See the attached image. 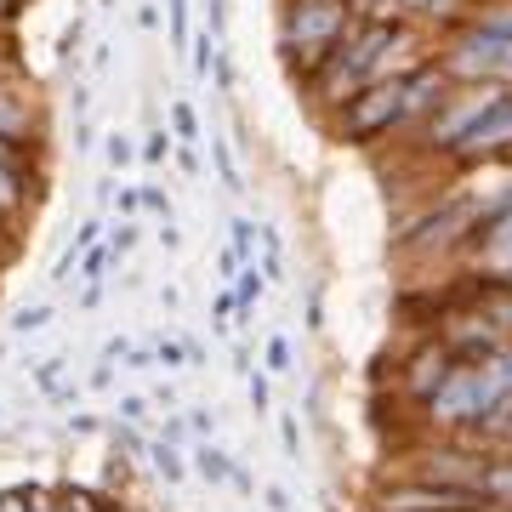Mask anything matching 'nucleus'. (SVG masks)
<instances>
[{"instance_id": "1", "label": "nucleus", "mask_w": 512, "mask_h": 512, "mask_svg": "<svg viewBox=\"0 0 512 512\" xmlns=\"http://www.w3.org/2000/svg\"><path fill=\"white\" fill-rule=\"evenodd\" d=\"M348 0H279V29H274V52L291 74V86H308L313 74L330 63L336 40L353 29Z\"/></svg>"}, {"instance_id": "2", "label": "nucleus", "mask_w": 512, "mask_h": 512, "mask_svg": "<svg viewBox=\"0 0 512 512\" xmlns=\"http://www.w3.org/2000/svg\"><path fill=\"white\" fill-rule=\"evenodd\" d=\"M399 120H404V74H387V80H370L348 109L330 114L325 131L342 148H376V143H399Z\"/></svg>"}, {"instance_id": "3", "label": "nucleus", "mask_w": 512, "mask_h": 512, "mask_svg": "<svg viewBox=\"0 0 512 512\" xmlns=\"http://www.w3.org/2000/svg\"><path fill=\"white\" fill-rule=\"evenodd\" d=\"M501 97H507V86H501V80H484V86H450V97L439 103V114H433V120H427L410 143H416L433 165H444L450 154H456L461 137H467V131H473L478 120L501 103Z\"/></svg>"}, {"instance_id": "4", "label": "nucleus", "mask_w": 512, "mask_h": 512, "mask_svg": "<svg viewBox=\"0 0 512 512\" xmlns=\"http://www.w3.org/2000/svg\"><path fill=\"white\" fill-rule=\"evenodd\" d=\"M444 165H450L456 177H473V171H490V165H495V171H507V165H512V92L501 97V103H495V109L484 114L467 137H461L456 154H450Z\"/></svg>"}, {"instance_id": "5", "label": "nucleus", "mask_w": 512, "mask_h": 512, "mask_svg": "<svg viewBox=\"0 0 512 512\" xmlns=\"http://www.w3.org/2000/svg\"><path fill=\"white\" fill-rule=\"evenodd\" d=\"M365 512H490L484 495H467V490H444V484H427V478H387L370 490V507Z\"/></svg>"}, {"instance_id": "6", "label": "nucleus", "mask_w": 512, "mask_h": 512, "mask_svg": "<svg viewBox=\"0 0 512 512\" xmlns=\"http://www.w3.org/2000/svg\"><path fill=\"white\" fill-rule=\"evenodd\" d=\"M450 370H456V359H450V348H444V336H421L416 348H410V353L399 359L393 393H399L404 404L427 410V404L439 399V387L450 382Z\"/></svg>"}, {"instance_id": "7", "label": "nucleus", "mask_w": 512, "mask_h": 512, "mask_svg": "<svg viewBox=\"0 0 512 512\" xmlns=\"http://www.w3.org/2000/svg\"><path fill=\"white\" fill-rule=\"evenodd\" d=\"M450 97V80H444V69L427 57V63H416V69H404V120H399V143H410L433 114H439V103Z\"/></svg>"}, {"instance_id": "8", "label": "nucleus", "mask_w": 512, "mask_h": 512, "mask_svg": "<svg viewBox=\"0 0 512 512\" xmlns=\"http://www.w3.org/2000/svg\"><path fill=\"white\" fill-rule=\"evenodd\" d=\"M35 188H40V177H35V171H18V165H6V160H0V217L12 222V228H23V217H29V205L40 200Z\"/></svg>"}, {"instance_id": "9", "label": "nucleus", "mask_w": 512, "mask_h": 512, "mask_svg": "<svg viewBox=\"0 0 512 512\" xmlns=\"http://www.w3.org/2000/svg\"><path fill=\"white\" fill-rule=\"evenodd\" d=\"M0 137H12L23 148H40L35 137V103H23V92L12 80H0Z\"/></svg>"}, {"instance_id": "10", "label": "nucleus", "mask_w": 512, "mask_h": 512, "mask_svg": "<svg viewBox=\"0 0 512 512\" xmlns=\"http://www.w3.org/2000/svg\"><path fill=\"white\" fill-rule=\"evenodd\" d=\"M461 439L484 444V450H512V387L473 421V427H467V433H461Z\"/></svg>"}, {"instance_id": "11", "label": "nucleus", "mask_w": 512, "mask_h": 512, "mask_svg": "<svg viewBox=\"0 0 512 512\" xmlns=\"http://www.w3.org/2000/svg\"><path fill=\"white\" fill-rule=\"evenodd\" d=\"M148 473L160 478L165 490H177V484H183V478L194 473V467H188V456H183V450H177V444L154 439V444H148Z\"/></svg>"}, {"instance_id": "12", "label": "nucleus", "mask_w": 512, "mask_h": 512, "mask_svg": "<svg viewBox=\"0 0 512 512\" xmlns=\"http://www.w3.org/2000/svg\"><path fill=\"white\" fill-rule=\"evenodd\" d=\"M188 467H194V473H200L205 484H228V473H234V456H228L222 444H194Z\"/></svg>"}, {"instance_id": "13", "label": "nucleus", "mask_w": 512, "mask_h": 512, "mask_svg": "<svg viewBox=\"0 0 512 512\" xmlns=\"http://www.w3.org/2000/svg\"><path fill=\"white\" fill-rule=\"evenodd\" d=\"M262 296H268V274H262L256 262H245V268L234 274V302H239V319H251Z\"/></svg>"}, {"instance_id": "14", "label": "nucleus", "mask_w": 512, "mask_h": 512, "mask_svg": "<svg viewBox=\"0 0 512 512\" xmlns=\"http://www.w3.org/2000/svg\"><path fill=\"white\" fill-rule=\"evenodd\" d=\"M188 69L200 74V80H211V69H217V57H222V40L211 35V29H200V35H194V46H188Z\"/></svg>"}, {"instance_id": "15", "label": "nucleus", "mask_w": 512, "mask_h": 512, "mask_svg": "<svg viewBox=\"0 0 512 512\" xmlns=\"http://www.w3.org/2000/svg\"><path fill=\"white\" fill-rule=\"evenodd\" d=\"M57 319V308L52 302H29V308H18L12 313V336H40V330Z\"/></svg>"}, {"instance_id": "16", "label": "nucleus", "mask_w": 512, "mask_h": 512, "mask_svg": "<svg viewBox=\"0 0 512 512\" xmlns=\"http://www.w3.org/2000/svg\"><path fill=\"white\" fill-rule=\"evenodd\" d=\"M256 245H262V239H256V222L251 217H228V251H234L239 262H256Z\"/></svg>"}, {"instance_id": "17", "label": "nucleus", "mask_w": 512, "mask_h": 512, "mask_svg": "<svg viewBox=\"0 0 512 512\" xmlns=\"http://www.w3.org/2000/svg\"><path fill=\"white\" fill-rule=\"evenodd\" d=\"M245 404H251V416H274V387H268V370H251L245 376Z\"/></svg>"}, {"instance_id": "18", "label": "nucleus", "mask_w": 512, "mask_h": 512, "mask_svg": "<svg viewBox=\"0 0 512 512\" xmlns=\"http://www.w3.org/2000/svg\"><path fill=\"white\" fill-rule=\"evenodd\" d=\"M194 359H200V348H188L177 336H160V348H154V365H165V370H183V365H194Z\"/></svg>"}, {"instance_id": "19", "label": "nucleus", "mask_w": 512, "mask_h": 512, "mask_svg": "<svg viewBox=\"0 0 512 512\" xmlns=\"http://www.w3.org/2000/svg\"><path fill=\"white\" fill-rule=\"evenodd\" d=\"M171 154H177V137H171V131H148L143 148H137V160L143 165H165Z\"/></svg>"}, {"instance_id": "20", "label": "nucleus", "mask_w": 512, "mask_h": 512, "mask_svg": "<svg viewBox=\"0 0 512 512\" xmlns=\"http://www.w3.org/2000/svg\"><path fill=\"white\" fill-rule=\"evenodd\" d=\"M114 450L126 461H148V439L137 433V421H120V427H114Z\"/></svg>"}, {"instance_id": "21", "label": "nucleus", "mask_w": 512, "mask_h": 512, "mask_svg": "<svg viewBox=\"0 0 512 512\" xmlns=\"http://www.w3.org/2000/svg\"><path fill=\"white\" fill-rule=\"evenodd\" d=\"M103 160H109V171H126V165L137 160V143H131L126 131H109V137H103Z\"/></svg>"}, {"instance_id": "22", "label": "nucleus", "mask_w": 512, "mask_h": 512, "mask_svg": "<svg viewBox=\"0 0 512 512\" xmlns=\"http://www.w3.org/2000/svg\"><path fill=\"white\" fill-rule=\"evenodd\" d=\"M57 376H63V353H52V359H40V365L29 370V382H35L40 393H46V399H52L57 387H63V382H57Z\"/></svg>"}, {"instance_id": "23", "label": "nucleus", "mask_w": 512, "mask_h": 512, "mask_svg": "<svg viewBox=\"0 0 512 512\" xmlns=\"http://www.w3.org/2000/svg\"><path fill=\"white\" fill-rule=\"evenodd\" d=\"M109 262H114V251H109V245H97V251H86V256H80V279H86V285H103V274H109Z\"/></svg>"}, {"instance_id": "24", "label": "nucleus", "mask_w": 512, "mask_h": 512, "mask_svg": "<svg viewBox=\"0 0 512 512\" xmlns=\"http://www.w3.org/2000/svg\"><path fill=\"white\" fill-rule=\"evenodd\" d=\"M262 370H268V376H285V370H291V342H285V336H268V348H262Z\"/></svg>"}, {"instance_id": "25", "label": "nucleus", "mask_w": 512, "mask_h": 512, "mask_svg": "<svg viewBox=\"0 0 512 512\" xmlns=\"http://www.w3.org/2000/svg\"><path fill=\"white\" fill-rule=\"evenodd\" d=\"M211 160H217V177H222V188H228V194H239V188H245V177H239L234 154H228L222 143H211Z\"/></svg>"}, {"instance_id": "26", "label": "nucleus", "mask_w": 512, "mask_h": 512, "mask_svg": "<svg viewBox=\"0 0 512 512\" xmlns=\"http://www.w3.org/2000/svg\"><path fill=\"white\" fill-rule=\"evenodd\" d=\"M279 421V444H285V456L302 461V416H274Z\"/></svg>"}, {"instance_id": "27", "label": "nucleus", "mask_w": 512, "mask_h": 512, "mask_svg": "<svg viewBox=\"0 0 512 512\" xmlns=\"http://www.w3.org/2000/svg\"><path fill=\"white\" fill-rule=\"evenodd\" d=\"M171 126H177V143H200V114L188 109V103L171 109Z\"/></svg>"}, {"instance_id": "28", "label": "nucleus", "mask_w": 512, "mask_h": 512, "mask_svg": "<svg viewBox=\"0 0 512 512\" xmlns=\"http://www.w3.org/2000/svg\"><path fill=\"white\" fill-rule=\"evenodd\" d=\"M137 239H143V234H137V222H114V228H109V251L114 256H131V251H137Z\"/></svg>"}, {"instance_id": "29", "label": "nucleus", "mask_w": 512, "mask_h": 512, "mask_svg": "<svg viewBox=\"0 0 512 512\" xmlns=\"http://www.w3.org/2000/svg\"><path fill=\"white\" fill-rule=\"evenodd\" d=\"M97 239H103V217H86L80 228H74V239H69V245H74L80 256H86V251H97Z\"/></svg>"}, {"instance_id": "30", "label": "nucleus", "mask_w": 512, "mask_h": 512, "mask_svg": "<svg viewBox=\"0 0 512 512\" xmlns=\"http://www.w3.org/2000/svg\"><path fill=\"white\" fill-rule=\"evenodd\" d=\"M0 512H35V484H18V490H0Z\"/></svg>"}, {"instance_id": "31", "label": "nucleus", "mask_w": 512, "mask_h": 512, "mask_svg": "<svg viewBox=\"0 0 512 512\" xmlns=\"http://www.w3.org/2000/svg\"><path fill=\"white\" fill-rule=\"evenodd\" d=\"M188 427H194V433H200V444H211L217 439V410H188Z\"/></svg>"}, {"instance_id": "32", "label": "nucleus", "mask_w": 512, "mask_h": 512, "mask_svg": "<svg viewBox=\"0 0 512 512\" xmlns=\"http://www.w3.org/2000/svg\"><path fill=\"white\" fill-rule=\"evenodd\" d=\"M211 313H217V330H222V336H228V319H234V313H239L234 291H217V296H211Z\"/></svg>"}, {"instance_id": "33", "label": "nucleus", "mask_w": 512, "mask_h": 512, "mask_svg": "<svg viewBox=\"0 0 512 512\" xmlns=\"http://www.w3.org/2000/svg\"><path fill=\"white\" fill-rule=\"evenodd\" d=\"M205 29L222 40V29H228V0H211V6H205Z\"/></svg>"}, {"instance_id": "34", "label": "nucleus", "mask_w": 512, "mask_h": 512, "mask_svg": "<svg viewBox=\"0 0 512 512\" xmlns=\"http://www.w3.org/2000/svg\"><path fill=\"white\" fill-rule=\"evenodd\" d=\"M143 205L154 211V217H165V222H171V194H165V188H143Z\"/></svg>"}, {"instance_id": "35", "label": "nucleus", "mask_w": 512, "mask_h": 512, "mask_svg": "<svg viewBox=\"0 0 512 512\" xmlns=\"http://www.w3.org/2000/svg\"><path fill=\"white\" fill-rule=\"evenodd\" d=\"M74 268H80V251H74V245H69V251H63V256H57V262H52V285H63V279H69Z\"/></svg>"}, {"instance_id": "36", "label": "nucleus", "mask_w": 512, "mask_h": 512, "mask_svg": "<svg viewBox=\"0 0 512 512\" xmlns=\"http://www.w3.org/2000/svg\"><path fill=\"white\" fill-rule=\"evenodd\" d=\"M308 330H313V336L325 330V296H319V291H308Z\"/></svg>"}, {"instance_id": "37", "label": "nucleus", "mask_w": 512, "mask_h": 512, "mask_svg": "<svg viewBox=\"0 0 512 512\" xmlns=\"http://www.w3.org/2000/svg\"><path fill=\"white\" fill-rule=\"evenodd\" d=\"M97 427H103V416H92V410L69 416V433H80V439H86V433H97Z\"/></svg>"}, {"instance_id": "38", "label": "nucleus", "mask_w": 512, "mask_h": 512, "mask_svg": "<svg viewBox=\"0 0 512 512\" xmlns=\"http://www.w3.org/2000/svg\"><path fill=\"white\" fill-rule=\"evenodd\" d=\"M171 160L183 165V171H200V143H177V154Z\"/></svg>"}, {"instance_id": "39", "label": "nucleus", "mask_w": 512, "mask_h": 512, "mask_svg": "<svg viewBox=\"0 0 512 512\" xmlns=\"http://www.w3.org/2000/svg\"><path fill=\"white\" fill-rule=\"evenodd\" d=\"M262 501H268L274 512H291V490H285V484H268V490H262Z\"/></svg>"}, {"instance_id": "40", "label": "nucleus", "mask_w": 512, "mask_h": 512, "mask_svg": "<svg viewBox=\"0 0 512 512\" xmlns=\"http://www.w3.org/2000/svg\"><path fill=\"white\" fill-rule=\"evenodd\" d=\"M92 143H97V126L92 120H80V126H74V154H86Z\"/></svg>"}, {"instance_id": "41", "label": "nucleus", "mask_w": 512, "mask_h": 512, "mask_svg": "<svg viewBox=\"0 0 512 512\" xmlns=\"http://www.w3.org/2000/svg\"><path fill=\"white\" fill-rule=\"evenodd\" d=\"M114 205H120V217H131V211L143 205V188H120V194H114Z\"/></svg>"}, {"instance_id": "42", "label": "nucleus", "mask_w": 512, "mask_h": 512, "mask_svg": "<svg viewBox=\"0 0 512 512\" xmlns=\"http://www.w3.org/2000/svg\"><path fill=\"white\" fill-rule=\"evenodd\" d=\"M12 251H18V228H12V222L0 217V262H6Z\"/></svg>"}, {"instance_id": "43", "label": "nucleus", "mask_w": 512, "mask_h": 512, "mask_svg": "<svg viewBox=\"0 0 512 512\" xmlns=\"http://www.w3.org/2000/svg\"><path fill=\"white\" fill-rule=\"evenodd\" d=\"M109 382H114V365H109V359H103V365H97L92 376H86V387H92V393H103V387H109Z\"/></svg>"}, {"instance_id": "44", "label": "nucleus", "mask_w": 512, "mask_h": 512, "mask_svg": "<svg viewBox=\"0 0 512 512\" xmlns=\"http://www.w3.org/2000/svg\"><path fill=\"white\" fill-rule=\"evenodd\" d=\"M120 416H126V421H143V416H148V399H137V393H131V399H120Z\"/></svg>"}, {"instance_id": "45", "label": "nucleus", "mask_w": 512, "mask_h": 512, "mask_svg": "<svg viewBox=\"0 0 512 512\" xmlns=\"http://www.w3.org/2000/svg\"><path fill=\"white\" fill-rule=\"evenodd\" d=\"M228 484H234L239 495H256V478L245 473V467H239V461H234V473H228Z\"/></svg>"}, {"instance_id": "46", "label": "nucleus", "mask_w": 512, "mask_h": 512, "mask_svg": "<svg viewBox=\"0 0 512 512\" xmlns=\"http://www.w3.org/2000/svg\"><path fill=\"white\" fill-rule=\"evenodd\" d=\"M234 370H239V376H251V370H256V359H251V348H245V342H234Z\"/></svg>"}, {"instance_id": "47", "label": "nucleus", "mask_w": 512, "mask_h": 512, "mask_svg": "<svg viewBox=\"0 0 512 512\" xmlns=\"http://www.w3.org/2000/svg\"><path fill=\"white\" fill-rule=\"evenodd\" d=\"M92 308H103V285H86L80 291V313H92Z\"/></svg>"}, {"instance_id": "48", "label": "nucleus", "mask_w": 512, "mask_h": 512, "mask_svg": "<svg viewBox=\"0 0 512 512\" xmlns=\"http://www.w3.org/2000/svg\"><path fill=\"white\" fill-rule=\"evenodd\" d=\"M160 245H165V251H177V245H183V228H177V222H165V228H160Z\"/></svg>"}, {"instance_id": "49", "label": "nucleus", "mask_w": 512, "mask_h": 512, "mask_svg": "<svg viewBox=\"0 0 512 512\" xmlns=\"http://www.w3.org/2000/svg\"><path fill=\"white\" fill-rule=\"evenodd\" d=\"M399 6H404V18H410V23H421V18H427V6H433V0H399Z\"/></svg>"}, {"instance_id": "50", "label": "nucleus", "mask_w": 512, "mask_h": 512, "mask_svg": "<svg viewBox=\"0 0 512 512\" xmlns=\"http://www.w3.org/2000/svg\"><path fill=\"white\" fill-rule=\"evenodd\" d=\"M160 23V6H137V29H154Z\"/></svg>"}, {"instance_id": "51", "label": "nucleus", "mask_w": 512, "mask_h": 512, "mask_svg": "<svg viewBox=\"0 0 512 512\" xmlns=\"http://www.w3.org/2000/svg\"><path fill=\"white\" fill-rule=\"evenodd\" d=\"M501 86L512 92V46H507V57H501Z\"/></svg>"}, {"instance_id": "52", "label": "nucleus", "mask_w": 512, "mask_h": 512, "mask_svg": "<svg viewBox=\"0 0 512 512\" xmlns=\"http://www.w3.org/2000/svg\"><path fill=\"white\" fill-rule=\"evenodd\" d=\"M12 6H18V0H0V23L12 18Z\"/></svg>"}, {"instance_id": "53", "label": "nucleus", "mask_w": 512, "mask_h": 512, "mask_svg": "<svg viewBox=\"0 0 512 512\" xmlns=\"http://www.w3.org/2000/svg\"><path fill=\"white\" fill-rule=\"evenodd\" d=\"M109 512H137V507H109Z\"/></svg>"}, {"instance_id": "54", "label": "nucleus", "mask_w": 512, "mask_h": 512, "mask_svg": "<svg viewBox=\"0 0 512 512\" xmlns=\"http://www.w3.org/2000/svg\"><path fill=\"white\" fill-rule=\"evenodd\" d=\"M0 416H6V410H0Z\"/></svg>"}]
</instances>
